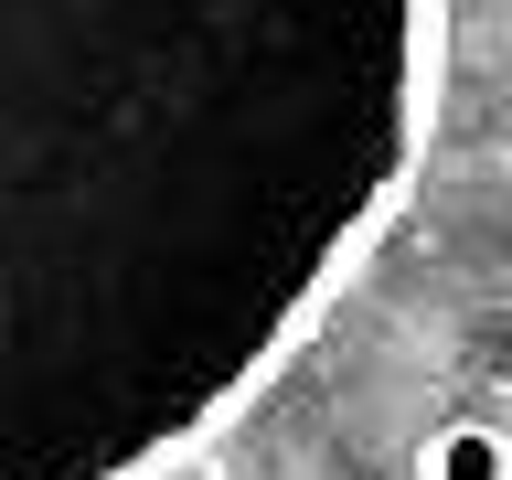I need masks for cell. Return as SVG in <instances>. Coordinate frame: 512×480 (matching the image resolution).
I'll return each mask as SVG.
<instances>
[{"mask_svg":"<svg viewBox=\"0 0 512 480\" xmlns=\"http://www.w3.org/2000/svg\"><path fill=\"white\" fill-rule=\"evenodd\" d=\"M438 0H0V480H160L363 267Z\"/></svg>","mask_w":512,"mask_h":480,"instance_id":"1","label":"cell"},{"mask_svg":"<svg viewBox=\"0 0 512 480\" xmlns=\"http://www.w3.org/2000/svg\"><path fill=\"white\" fill-rule=\"evenodd\" d=\"M416 480H512V427H491V416H448V427H427Z\"/></svg>","mask_w":512,"mask_h":480,"instance_id":"2","label":"cell"}]
</instances>
